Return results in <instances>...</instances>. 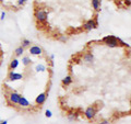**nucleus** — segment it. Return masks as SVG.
<instances>
[{
	"mask_svg": "<svg viewBox=\"0 0 131 124\" xmlns=\"http://www.w3.org/2000/svg\"><path fill=\"white\" fill-rule=\"evenodd\" d=\"M0 121H1V119H0Z\"/></svg>",
	"mask_w": 131,
	"mask_h": 124,
	"instance_id": "nucleus-25",
	"label": "nucleus"
},
{
	"mask_svg": "<svg viewBox=\"0 0 131 124\" xmlns=\"http://www.w3.org/2000/svg\"><path fill=\"white\" fill-rule=\"evenodd\" d=\"M35 70H36L37 73H39V72H45V70H46V66L43 65V64H38V65L35 67Z\"/></svg>",
	"mask_w": 131,
	"mask_h": 124,
	"instance_id": "nucleus-16",
	"label": "nucleus"
},
{
	"mask_svg": "<svg viewBox=\"0 0 131 124\" xmlns=\"http://www.w3.org/2000/svg\"><path fill=\"white\" fill-rule=\"evenodd\" d=\"M97 25H98L97 20L96 19H91V20H89V21H86L83 24V28H84V30H86V31H91V30L96 29Z\"/></svg>",
	"mask_w": 131,
	"mask_h": 124,
	"instance_id": "nucleus-3",
	"label": "nucleus"
},
{
	"mask_svg": "<svg viewBox=\"0 0 131 124\" xmlns=\"http://www.w3.org/2000/svg\"><path fill=\"white\" fill-rule=\"evenodd\" d=\"M27 0H18V5L19 6H23V5H25Z\"/></svg>",
	"mask_w": 131,
	"mask_h": 124,
	"instance_id": "nucleus-19",
	"label": "nucleus"
},
{
	"mask_svg": "<svg viewBox=\"0 0 131 124\" xmlns=\"http://www.w3.org/2000/svg\"><path fill=\"white\" fill-rule=\"evenodd\" d=\"M5 18H6V12L2 11V12H1V16H0V20H1V21H3V20H5Z\"/></svg>",
	"mask_w": 131,
	"mask_h": 124,
	"instance_id": "nucleus-20",
	"label": "nucleus"
},
{
	"mask_svg": "<svg viewBox=\"0 0 131 124\" xmlns=\"http://www.w3.org/2000/svg\"><path fill=\"white\" fill-rule=\"evenodd\" d=\"M24 53V47L23 46H19L18 48L15 49V52H14V54H15V56H22V54Z\"/></svg>",
	"mask_w": 131,
	"mask_h": 124,
	"instance_id": "nucleus-14",
	"label": "nucleus"
},
{
	"mask_svg": "<svg viewBox=\"0 0 131 124\" xmlns=\"http://www.w3.org/2000/svg\"><path fill=\"white\" fill-rule=\"evenodd\" d=\"M20 97H21V94L18 93L16 91H13L9 94V97H8V100H9V103L10 104H18L19 103V100H20Z\"/></svg>",
	"mask_w": 131,
	"mask_h": 124,
	"instance_id": "nucleus-4",
	"label": "nucleus"
},
{
	"mask_svg": "<svg viewBox=\"0 0 131 124\" xmlns=\"http://www.w3.org/2000/svg\"><path fill=\"white\" fill-rule=\"evenodd\" d=\"M84 115H85V118L89 119V120L94 119L95 118V115H96V109L94 108V107H89V108L85 110Z\"/></svg>",
	"mask_w": 131,
	"mask_h": 124,
	"instance_id": "nucleus-6",
	"label": "nucleus"
},
{
	"mask_svg": "<svg viewBox=\"0 0 131 124\" xmlns=\"http://www.w3.org/2000/svg\"><path fill=\"white\" fill-rule=\"evenodd\" d=\"M23 79V75L22 74H18L14 73L13 70H11L8 75V80L9 81H18V80H22Z\"/></svg>",
	"mask_w": 131,
	"mask_h": 124,
	"instance_id": "nucleus-5",
	"label": "nucleus"
},
{
	"mask_svg": "<svg viewBox=\"0 0 131 124\" xmlns=\"http://www.w3.org/2000/svg\"><path fill=\"white\" fill-rule=\"evenodd\" d=\"M30 53H31V55L38 56V55H42L43 49L40 48L39 46H37V45H33V46L30 47Z\"/></svg>",
	"mask_w": 131,
	"mask_h": 124,
	"instance_id": "nucleus-8",
	"label": "nucleus"
},
{
	"mask_svg": "<svg viewBox=\"0 0 131 124\" xmlns=\"http://www.w3.org/2000/svg\"><path fill=\"white\" fill-rule=\"evenodd\" d=\"M83 58H84V61L91 64V63H93V60H94V56H93L92 53H86V54L83 56Z\"/></svg>",
	"mask_w": 131,
	"mask_h": 124,
	"instance_id": "nucleus-10",
	"label": "nucleus"
},
{
	"mask_svg": "<svg viewBox=\"0 0 131 124\" xmlns=\"http://www.w3.org/2000/svg\"><path fill=\"white\" fill-rule=\"evenodd\" d=\"M92 7L94 10L100 11L101 10V0H92Z\"/></svg>",
	"mask_w": 131,
	"mask_h": 124,
	"instance_id": "nucleus-12",
	"label": "nucleus"
},
{
	"mask_svg": "<svg viewBox=\"0 0 131 124\" xmlns=\"http://www.w3.org/2000/svg\"><path fill=\"white\" fill-rule=\"evenodd\" d=\"M0 124H8V121L5 120V121H0Z\"/></svg>",
	"mask_w": 131,
	"mask_h": 124,
	"instance_id": "nucleus-23",
	"label": "nucleus"
},
{
	"mask_svg": "<svg viewBox=\"0 0 131 124\" xmlns=\"http://www.w3.org/2000/svg\"><path fill=\"white\" fill-rule=\"evenodd\" d=\"M45 115H46V118H51L52 117V113L50 110H46L45 111Z\"/></svg>",
	"mask_w": 131,
	"mask_h": 124,
	"instance_id": "nucleus-18",
	"label": "nucleus"
},
{
	"mask_svg": "<svg viewBox=\"0 0 131 124\" xmlns=\"http://www.w3.org/2000/svg\"><path fill=\"white\" fill-rule=\"evenodd\" d=\"M59 40H60V41H62V42H66V41H67V38H64V36H60Z\"/></svg>",
	"mask_w": 131,
	"mask_h": 124,
	"instance_id": "nucleus-21",
	"label": "nucleus"
},
{
	"mask_svg": "<svg viewBox=\"0 0 131 124\" xmlns=\"http://www.w3.org/2000/svg\"><path fill=\"white\" fill-rule=\"evenodd\" d=\"M35 18L39 23H45L48 19V13L44 9H37L35 11Z\"/></svg>",
	"mask_w": 131,
	"mask_h": 124,
	"instance_id": "nucleus-2",
	"label": "nucleus"
},
{
	"mask_svg": "<svg viewBox=\"0 0 131 124\" xmlns=\"http://www.w3.org/2000/svg\"><path fill=\"white\" fill-rule=\"evenodd\" d=\"M62 84L64 86H69L72 84V77L71 76H66L63 79H62Z\"/></svg>",
	"mask_w": 131,
	"mask_h": 124,
	"instance_id": "nucleus-13",
	"label": "nucleus"
},
{
	"mask_svg": "<svg viewBox=\"0 0 131 124\" xmlns=\"http://www.w3.org/2000/svg\"><path fill=\"white\" fill-rule=\"evenodd\" d=\"M117 39L118 38H116V36H114V35H107V36H105V38H103L102 41L109 47H117V46H119Z\"/></svg>",
	"mask_w": 131,
	"mask_h": 124,
	"instance_id": "nucleus-1",
	"label": "nucleus"
},
{
	"mask_svg": "<svg viewBox=\"0 0 131 124\" xmlns=\"http://www.w3.org/2000/svg\"><path fill=\"white\" fill-rule=\"evenodd\" d=\"M55 58V55H50V59L52 60V59H54Z\"/></svg>",
	"mask_w": 131,
	"mask_h": 124,
	"instance_id": "nucleus-24",
	"label": "nucleus"
},
{
	"mask_svg": "<svg viewBox=\"0 0 131 124\" xmlns=\"http://www.w3.org/2000/svg\"><path fill=\"white\" fill-rule=\"evenodd\" d=\"M32 63V59L30 58V57H27V56H24L23 58H22V64L24 65V66H28Z\"/></svg>",
	"mask_w": 131,
	"mask_h": 124,
	"instance_id": "nucleus-15",
	"label": "nucleus"
},
{
	"mask_svg": "<svg viewBox=\"0 0 131 124\" xmlns=\"http://www.w3.org/2000/svg\"><path fill=\"white\" fill-rule=\"evenodd\" d=\"M30 45H31V41L30 40H27V39H23L22 40V45L21 46H23L24 48H25V47H28Z\"/></svg>",
	"mask_w": 131,
	"mask_h": 124,
	"instance_id": "nucleus-17",
	"label": "nucleus"
},
{
	"mask_svg": "<svg viewBox=\"0 0 131 124\" xmlns=\"http://www.w3.org/2000/svg\"><path fill=\"white\" fill-rule=\"evenodd\" d=\"M100 124H109V121H107V120H104V121H102Z\"/></svg>",
	"mask_w": 131,
	"mask_h": 124,
	"instance_id": "nucleus-22",
	"label": "nucleus"
},
{
	"mask_svg": "<svg viewBox=\"0 0 131 124\" xmlns=\"http://www.w3.org/2000/svg\"><path fill=\"white\" fill-rule=\"evenodd\" d=\"M46 100H47V93L46 92H43V93H39L38 96L36 97L35 103L37 105H42V104H44V103L46 102Z\"/></svg>",
	"mask_w": 131,
	"mask_h": 124,
	"instance_id": "nucleus-7",
	"label": "nucleus"
},
{
	"mask_svg": "<svg viewBox=\"0 0 131 124\" xmlns=\"http://www.w3.org/2000/svg\"><path fill=\"white\" fill-rule=\"evenodd\" d=\"M18 104L20 107H22V108H28V107H30V101H28L25 97L21 96V97H20V100H19Z\"/></svg>",
	"mask_w": 131,
	"mask_h": 124,
	"instance_id": "nucleus-9",
	"label": "nucleus"
},
{
	"mask_svg": "<svg viewBox=\"0 0 131 124\" xmlns=\"http://www.w3.org/2000/svg\"><path fill=\"white\" fill-rule=\"evenodd\" d=\"M19 64H20V60L18 58H13V59L11 60V63H10V69L13 70L15 68H18L19 67Z\"/></svg>",
	"mask_w": 131,
	"mask_h": 124,
	"instance_id": "nucleus-11",
	"label": "nucleus"
}]
</instances>
